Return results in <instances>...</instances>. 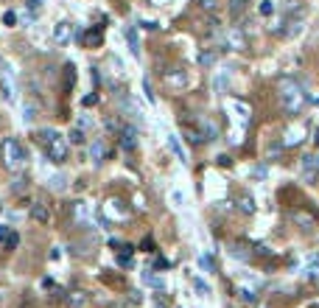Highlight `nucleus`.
I'll return each mask as SVG.
<instances>
[{
  "instance_id": "nucleus-33",
  "label": "nucleus",
  "mask_w": 319,
  "mask_h": 308,
  "mask_svg": "<svg viewBox=\"0 0 319 308\" xmlns=\"http://www.w3.org/2000/svg\"><path fill=\"white\" fill-rule=\"evenodd\" d=\"M199 6H202L204 11H213V9H216V6H218V0H202V3H199Z\"/></svg>"
},
{
  "instance_id": "nucleus-18",
  "label": "nucleus",
  "mask_w": 319,
  "mask_h": 308,
  "mask_svg": "<svg viewBox=\"0 0 319 308\" xmlns=\"http://www.w3.org/2000/svg\"><path fill=\"white\" fill-rule=\"evenodd\" d=\"M305 275L308 277H319V255H314L308 260V269H305Z\"/></svg>"
},
{
  "instance_id": "nucleus-40",
  "label": "nucleus",
  "mask_w": 319,
  "mask_h": 308,
  "mask_svg": "<svg viewBox=\"0 0 319 308\" xmlns=\"http://www.w3.org/2000/svg\"><path fill=\"white\" fill-rule=\"evenodd\" d=\"M39 6H42V0H28V9H31V11H37Z\"/></svg>"
},
{
  "instance_id": "nucleus-42",
  "label": "nucleus",
  "mask_w": 319,
  "mask_h": 308,
  "mask_svg": "<svg viewBox=\"0 0 319 308\" xmlns=\"http://www.w3.org/2000/svg\"><path fill=\"white\" fill-rule=\"evenodd\" d=\"M314 143L319 146V129H316V132H314Z\"/></svg>"
},
{
  "instance_id": "nucleus-1",
  "label": "nucleus",
  "mask_w": 319,
  "mask_h": 308,
  "mask_svg": "<svg viewBox=\"0 0 319 308\" xmlns=\"http://www.w3.org/2000/svg\"><path fill=\"white\" fill-rule=\"evenodd\" d=\"M39 143H42V149H45V154H48V160L51 163H64L67 160V140L62 138V132L59 129H53V126H48V129H39Z\"/></svg>"
},
{
  "instance_id": "nucleus-12",
  "label": "nucleus",
  "mask_w": 319,
  "mask_h": 308,
  "mask_svg": "<svg viewBox=\"0 0 319 308\" xmlns=\"http://www.w3.org/2000/svg\"><path fill=\"white\" fill-rule=\"evenodd\" d=\"M64 303H67L70 308H84L87 305V294L84 292H70L67 297H64Z\"/></svg>"
},
{
  "instance_id": "nucleus-14",
  "label": "nucleus",
  "mask_w": 319,
  "mask_h": 308,
  "mask_svg": "<svg viewBox=\"0 0 319 308\" xmlns=\"http://www.w3.org/2000/svg\"><path fill=\"white\" fill-rule=\"evenodd\" d=\"M126 42H129L132 56H140V42H138V34H134V28H126Z\"/></svg>"
},
{
  "instance_id": "nucleus-24",
  "label": "nucleus",
  "mask_w": 319,
  "mask_h": 308,
  "mask_svg": "<svg viewBox=\"0 0 319 308\" xmlns=\"http://www.w3.org/2000/svg\"><path fill=\"white\" fill-rule=\"evenodd\" d=\"M244 6H246V0H230V11H233L235 17H238L241 11H244Z\"/></svg>"
},
{
  "instance_id": "nucleus-15",
  "label": "nucleus",
  "mask_w": 319,
  "mask_h": 308,
  "mask_svg": "<svg viewBox=\"0 0 319 308\" xmlns=\"http://www.w3.org/2000/svg\"><path fill=\"white\" fill-rule=\"evenodd\" d=\"M48 185H51V191H64V188H67V180H64V174H53L48 180Z\"/></svg>"
},
{
  "instance_id": "nucleus-27",
  "label": "nucleus",
  "mask_w": 319,
  "mask_h": 308,
  "mask_svg": "<svg viewBox=\"0 0 319 308\" xmlns=\"http://www.w3.org/2000/svg\"><path fill=\"white\" fill-rule=\"evenodd\" d=\"M238 294H241V300H244V303H255V300H258V297H255V292H252V289H241Z\"/></svg>"
},
{
  "instance_id": "nucleus-43",
  "label": "nucleus",
  "mask_w": 319,
  "mask_h": 308,
  "mask_svg": "<svg viewBox=\"0 0 319 308\" xmlns=\"http://www.w3.org/2000/svg\"><path fill=\"white\" fill-rule=\"evenodd\" d=\"M115 308H132V305H129V303H121V305H115Z\"/></svg>"
},
{
  "instance_id": "nucleus-20",
  "label": "nucleus",
  "mask_w": 319,
  "mask_h": 308,
  "mask_svg": "<svg viewBox=\"0 0 319 308\" xmlns=\"http://www.w3.org/2000/svg\"><path fill=\"white\" fill-rule=\"evenodd\" d=\"M34 118H37V106H34V104H26V109H22V121L31 123Z\"/></svg>"
},
{
  "instance_id": "nucleus-7",
  "label": "nucleus",
  "mask_w": 319,
  "mask_h": 308,
  "mask_svg": "<svg viewBox=\"0 0 319 308\" xmlns=\"http://www.w3.org/2000/svg\"><path fill=\"white\" fill-rule=\"evenodd\" d=\"M316 174H319V154H308L303 160V177L311 182V180H316Z\"/></svg>"
},
{
  "instance_id": "nucleus-30",
  "label": "nucleus",
  "mask_w": 319,
  "mask_h": 308,
  "mask_svg": "<svg viewBox=\"0 0 319 308\" xmlns=\"http://www.w3.org/2000/svg\"><path fill=\"white\" fill-rule=\"evenodd\" d=\"M171 202H174V207H182V205H185V196H182L179 191H174V193H171Z\"/></svg>"
},
{
  "instance_id": "nucleus-2",
  "label": "nucleus",
  "mask_w": 319,
  "mask_h": 308,
  "mask_svg": "<svg viewBox=\"0 0 319 308\" xmlns=\"http://www.w3.org/2000/svg\"><path fill=\"white\" fill-rule=\"evenodd\" d=\"M280 101H283V109H286L288 115H297V112L305 106V101H308V96H305V90H303L300 81L283 79L280 81Z\"/></svg>"
},
{
  "instance_id": "nucleus-11",
  "label": "nucleus",
  "mask_w": 319,
  "mask_h": 308,
  "mask_svg": "<svg viewBox=\"0 0 319 308\" xmlns=\"http://www.w3.org/2000/svg\"><path fill=\"white\" fill-rule=\"evenodd\" d=\"M168 146H171V151L176 154V160H182V163H188V151L182 149V143H179V138H176V135H168Z\"/></svg>"
},
{
  "instance_id": "nucleus-6",
  "label": "nucleus",
  "mask_w": 319,
  "mask_h": 308,
  "mask_svg": "<svg viewBox=\"0 0 319 308\" xmlns=\"http://www.w3.org/2000/svg\"><path fill=\"white\" fill-rule=\"evenodd\" d=\"M224 45H227L230 51H244L246 48V37L238 31V28H227V34H224Z\"/></svg>"
},
{
  "instance_id": "nucleus-13",
  "label": "nucleus",
  "mask_w": 319,
  "mask_h": 308,
  "mask_svg": "<svg viewBox=\"0 0 319 308\" xmlns=\"http://www.w3.org/2000/svg\"><path fill=\"white\" fill-rule=\"evenodd\" d=\"M104 140H93V146H90V157H93V163L96 165H101L104 163Z\"/></svg>"
},
{
  "instance_id": "nucleus-19",
  "label": "nucleus",
  "mask_w": 319,
  "mask_h": 308,
  "mask_svg": "<svg viewBox=\"0 0 319 308\" xmlns=\"http://www.w3.org/2000/svg\"><path fill=\"white\" fill-rule=\"evenodd\" d=\"M67 138H70V143H73V146L84 143V132H81V129H70V132H67Z\"/></svg>"
},
{
  "instance_id": "nucleus-3",
  "label": "nucleus",
  "mask_w": 319,
  "mask_h": 308,
  "mask_svg": "<svg viewBox=\"0 0 319 308\" xmlns=\"http://www.w3.org/2000/svg\"><path fill=\"white\" fill-rule=\"evenodd\" d=\"M26 160H28V154L26 149H22V143L17 138H6L3 140V165L9 171H20L22 165H26Z\"/></svg>"
},
{
  "instance_id": "nucleus-23",
  "label": "nucleus",
  "mask_w": 319,
  "mask_h": 308,
  "mask_svg": "<svg viewBox=\"0 0 319 308\" xmlns=\"http://www.w3.org/2000/svg\"><path fill=\"white\" fill-rule=\"evenodd\" d=\"M143 93H146V101L149 104H154L157 98H154V90H151V81L149 79H143Z\"/></svg>"
},
{
  "instance_id": "nucleus-21",
  "label": "nucleus",
  "mask_w": 319,
  "mask_h": 308,
  "mask_svg": "<svg viewBox=\"0 0 319 308\" xmlns=\"http://www.w3.org/2000/svg\"><path fill=\"white\" fill-rule=\"evenodd\" d=\"M275 9H277V6H275V0H263V3H261V9H258V11H261L263 17H269V14H275Z\"/></svg>"
},
{
  "instance_id": "nucleus-5",
  "label": "nucleus",
  "mask_w": 319,
  "mask_h": 308,
  "mask_svg": "<svg viewBox=\"0 0 319 308\" xmlns=\"http://www.w3.org/2000/svg\"><path fill=\"white\" fill-rule=\"evenodd\" d=\"M104 213L109 218H115V222H126V218H129V210L123 207L121 199H109V202L104 205Z\"/></svg>"
},
{
  "instance_id": "nucleus-29",
  "label": "nucleus",
  "mask_w": 319,
  "mask_h": 308,
  "mask_svg": "<svg viewBox=\"0 0 319 308\" xmlns=\"http://www.w3.org/2000/svg\"><path fill=\"white\" fill-rule=\"evenodd\" d=\"M168 81H171V84H185L188 79H185V73H182V76L179 73H168Z\"/></svg>"
},
{
  "instance_id": "nucleus-38",
  "label": "nucleus",
  "mask_w": 319,
  "mask_h": 308,
  "mask_svg": "<svg viewBox=\"0 0 319 308\" xmlns=\"http://www.w3.org/2000/svg\"><path fill=\"white\" fill-rule=\"evenodd\" d=\"M90 79H93V84H98V81H101V76H98V68L90 70Z\"/></svg>"
},
{
  "instance_id": "nucleus-9",
  "label": "nucleus",
  "mask_w": 319,
  "mask_h": 308,
  "mask_svg": "<svg viewBox=\"0 0 319 308\" xmlns=\"http://www.w3.org/2000/svg\"><path fill=\"white\" fill-rule=\"evenodd\" d=\"M31 218H34V222H39V224H48V222H51L48 205H45V202H34V205H31Z\"/></svg>"
},
{
  "instance_id": "nucleus-35",
  "label": "nucleus",
  "mask_w": 319,
  "mask_h": 308,
  "mask_svg": "<svg viewBox=\"0 0 319 308\" xmlns=\"http://www.w3.org/2000/svg\"><path fill=\"white\" fill-rule=\"evenodd\" d=\"M269 157H280V143H275V146H269Z\"/></svg>"
},
{
  "instance_id": "nucleus-31",
  "label": "nucleus",
  "mask_w": 319,
  "mask_h": 308,
  "mask_svg": "<svg viewBox=\"0 0 319 308\" xmlns=\"http://www.w3.org/2000/svg\"><path fill=\"white\" fill-rule=\"evenodd\" d=\"M241 210H244V213H252V210H255V202H252V199H241Z\"/></svg>"
},
{
  "instance_id": "nucleus-37",
  "label": "nucleus",
  "mask_w": 319,
  "mask_h": 308,
  "mask_svg": "<svg viewBox=\"0 0 319 308\" xmlns=\"http://www.w3.org/2000/svg\"><path fill=\"white\" fill-rule=\"evenodd\" d=\"M96 101H98V96H96V93H93V96H87V98H84V101H81V104H84V106H93Z\"/></svg>"
},
{
  "instance_id": "nucleus-10",
  "label": "nucleus",
  "mask_w": 319,
  "mask_h": 308,
  "mask_svg": "<svg viewBox=\"0 0 319 308\" xmlns=\"http://www.w3.org/2000/svg\"><path fill=\"white\" fill-rule=\"evenodd\" d=\"M70 34H73V26H70L67 20L56 23V28H53V39H56V42H67Z\"/></svg>"
},
{
  "instance_id": "nucleus-32",
  "label": "nucleus",
  "mask_w": 319,
  "mask_h": 308,
  "mask_svg": "<svg viewBox=\"0 0 319 308\" xmlns=\"http://www.w3.org/2000/svg\"><path fill=\"white\" fill-rule=\"evenodd\" d=\"M3 23H6V26H14V23H17V14H14V11H6V14H3Z\"/></svg>"
},
{
  "instance_id": "nucleus-28",
  "label": "nucleus",
  "mask_w": 319,
  "mask_h": 308,
  "mask_svg": "<svg viewBox=\"0 0 319 308\" xmlns=\"http://www.w3.org/2000/svg\"><path fill=\"white\" fill-rule=\"evenodd\" d=\"M101 39H104L101 28H96V31H90V45H101Z\"/></svg>"
},
{
  "instance_id": "nucleus-34",
  "label": "nucleus",
  "mask_w": 319,
  "mask_h": 308,
  "mask_svg": "<svg viewBox=\"0 0 319 308\" xmlns=\"http://www.w3.org/2000/svg\"><path fill=\"white\" fill-rule=\"evenodd\" d=\"M9 233H11V230L6 227V224H0V244H6V238H9Z\"/></svg>"
},
{
  "instance_id": "nucleus-36",
  "label": "nucleus",
  "mask_w": 319,
  "mask_h": 308,
  "mask_svg": "<svg viewBox=\"0 0 319 308\" xmlns=\"http://www.w3.org/2000/svg\"><path fill=\"white\" fill-rule=\"evenodd\" d=\"M252 177H255V180H263V177H266V168H263V165H258V168L252 171Z\"/></svg>"
},
{
  "instance_id": "nucleus-26",
  "label": "nucleus",
  "mask_w": 319,
  "mask_h": 308,
  "mask_svg": "<svg viewBox=\"0 0 319 308\" xmlns=\"http://www.w3.org/2000/svg\"><path fill=\"white\" fill-rule=\"evenodd\" d=\"M17 244H20V235L17 233H9V238H6V250H17Z\"/></svg>"
},
{
  "instance_id": "nucleus-16",
  "label": "nucleus",
  "mask_w": 319,
  "mask_h": 308,
  "mask_svg": "<svg viewBox=\"0 0 319 308\" xmlns=\"http://www.w3.org/2000/svg\"><path fill=\"white\" fill-rule=\"evenodd\" d=\"M230 255L238 258V260H246V258H249V250H246L244 244H230Z\"/></svg>"
},
{
  "instance_id": "nucleus-17",
  "label": "nucleus",
  "mask_w": 319,
  "mask_h": 308,
  "mask_svg": "<svg viewBox=\"0 0 319 308\" xmlns=\"http://www.w3.org/2000/svg\"><path fill=\"white\" fill-rule=\"evenodd\" d=\"M199 266H202L204 272H216V260H213V255H210V252L199 255Z\"/></svg>"
},
{
  "instance_id": "nucleus-41",
  "label": "nucleus",
  "mask_w": 319,
  "mask_h": 308,
  "mask_svg": "<svg viewBox=\"0 0 319 308\" xmlns=\"http://www.w3.org/2000/svg\"><path fill=\"white\" fill-rule=\"evenodd\" d=\"M151 247H154V241H151V238H143V250L151 252Z\"/></svg>"
},
{
  "instance_id": "nucleus-22",
  "label": "nucleus",
  "mask_w": 319,
  "mask_h": 308,
  "mask_svg": "<svg viewBox=\"0 0 319 308\" xmlns=\"http://www.w3.org/2000/svg\"><path fill=\"white\" fill-rule=\"evenodd\" d=\"M199 62H202L204 68H210V64L216 62V53H213V51H202V53H199Z\"/></svg>"
},
{
  "instance_id": "nucleus-8",
  "label": "nucleus",
  "mask_w": 319,
  "mask_h": 308,
  "mask_svg": "<svg viewBox=\"0 0 319 308\" xmlns=\"http://www.w3.org/2000/svg\"><path fill=\"white\" fill-rule=\"evenodd\" d=\"M121 146L126 151H134L138 149V129L134 126H123L121 129Z\"/></svg>"
},
{
  "instance_id": "nucleus-4",
  "label": "nucleus",
  "mask_w": 319,
  "mask_h": 308,
  "mask_svg": "<svg viewBox=\"0 0 319 308\" xmlns=\"http://www.w3.org/2000/svg\"><path fill=\"white\" fill-rule=\"evenodd\" d=\"M3 68H6V76H3V81H0V93H3L6 104H14L17 101V87H14V79H11V68L9 64H3Z\"/></svg>"
},
{
  "instance_id": "nucleus-44",
  "label": "nucleus",
  "mask_w": 319,
  "mask_h": 308,
  "mask_svg": "<svg viewBox=\"0 0 319 308\" xmlns=\"http://www.w3.org/2000/svg\"><path fill=\"white\" fill-rule=\"evenodd\" d=\"M0 70H3V59H0Z\"/></svg>"
},
{
  "instance_id": "nucleus-39",
  "label": "nucleus",
  "mask_w": 319,
  "mask_h": 308,
  "mask_svg": "<svg viewBox=\"0 0 319 308\" xmlns=\"http://www.w3.org/2000/svg\"><path fill=\"white\" fill-rule=\"evenodd\" d=\"M140 26H143V28H149V31H154V28H157V23H151V20H140Z\"/></svg>"
},
{
  "instance_id": "nucleus-25",
  "label": "nucleus",
  "mask_w": 319,
  "mask_h": 308,
  "mask_svg": "<svg viewBox=\"0 0 319 308\" xmlns=\"http://www.w3.org/2000/svg\"><path fill=\"white\" fill-rule=\"evenodd\" d=\"M193 286H196L199 297H208V294H210V286H208V283H202V280H199V277H196V280H193Z\"/></svg>"
}]
</instances>
